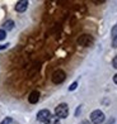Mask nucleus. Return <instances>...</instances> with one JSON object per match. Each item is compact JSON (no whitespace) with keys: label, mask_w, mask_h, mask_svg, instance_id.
<instances>
[{"label":"nucleus","mask_w":117,"mask_h":124,"mask_svg":"<svg viewBox=\"0 0 117 124\" xmlns=\"http://www.w3.org/2000/svg\"><path fill=\"white\" fill-rule=\"evenodd\" d=\"M5 37H7V33H5L4 29H0V41H4Z\"/></svg>","instance_id":"obj_11"},{"label":"nucleus","mask_w":117,"mask_h":124,"mask_svg":"<svg viewBox=\"0 0 117 124\" xmlns=\"http://www.w3.org/2000/svg\"><path fill=\"white\" fill-rule=\"evenodd\" d=\"M80 124H90V123H89L88 120H83V122H81Z\"/></svg>","instance_id":"obj_18"},{"label":"nucleus","mask_w":117,"mask_h":124,"mask_svg":"<svg viewBox=\"0 0 117 124\" xmlns=\"http://www.w3.org/2000/svg\"><path fill=\"white\" fill-rule=\"evenodd\" d=\"M78 44L81 47H90L93 42H94V39L92 36H89V34H81L79 38H78Z\"/></svg>","instance_id":"obj_3"},{"label":"nucleus","mask_w":117,"mask_h":124,"mask_svg":"<svg viewBox=\"0 0 117 124\" xmlns=\"http://www.w3.org/2000/svg\"><path fill=\"white\" fill-rule=\"evenodd\" d=\"M59 123H60V119L56 115H52V114L48 118V120L46 122V124H59Z\"/></svg>","instance_id":"obj_9"},{"label":"nucleus","mask_w":117,"mask_h":124,"mask_svg":"<svg viewBox=\"0 0 117 124\" xmlns=\"http://www.w3.org/2000/svg\"><path fill=\"white\" fill-rule=\"evenodd\" d=\"M8 46H9L8 43H7V44H1V46H0V49H5V48H7Z\"/></svg>","instance_id":"obj_16"},{"label":"nucleus","mask_w":117,"mask_h":124,"mask_svg":"<svg viewBox=\"0 0 117 124\" xmlns=\"http://www.w3.org/2000/svg\"><path fill=\"white\" fill-rule=\"evenodd\" d=\"M112 46H113V47H117V38H113V41H112Z\"/></svg>","instance_id":"obj_15"},{"label":"nucleus","mask_w":117,"mask_h":124,"mask_svg":"<svg viewBox=\"0 0 117 124\" xmlns=\"http://www.w3.org/2000/svg\"><path fill=\"white\" fill-rule=\"evenodd\" d=\"M55 115H56L59 119H65V118H68L69 115V106L68 104H60L56 106V109H55Z\"/></svg>","instance_id":"obj_1"},{"label":"nucleus","mask_w":117,"mask_h":124,"mask_svg":"<svg viewBox=\"0 0 117 124\" xmlns=\"http://www.w3.org/2000/svg\"><path fill=\"white\" fill-rule=\"evenodd\" d=\"M76 86H78V82H76V81H75V82H73V84L70 85V87H69V91H73V90H75V89H76Z\"/></svg>","instance_id":"obj_12"},{"label":"nucleus","mask_w":117,"mask_h":124,"mask_svg":"<svg viewBox=\"0 0 117 124\" xmlns=\"http://www.w3.org/2000/svg\"><path fill=\"white\" fill-rule=\"evenodd\" d=\"M3 25H4V31H12L14 28V22L13 20H7Z\"/></svg>","instance_id":"obj_8"},{"label":"nucleus","mask_w":117,"mask_h":124,"mask_svg":"<svg viewBox=\"0 0 117 124\" xmlns=\"http://www.w3.org/2000/svg\"><path fill=\"white\" fill-rule=\"evenodd\" d=\"M66 78V74L63 70H56L51 76V80L54 84H63Z\"/></svg>","instance_id":"obj_4"},{"label":"nucleus","mask_w":117,"mask_h":124,"mask_svg":"<svg viewBox=\"0 0 117 124\" xmlns=\"http://www.w3.org/2000/svg\"><path fill=\"white\" fill-rule=\"evenodd\" d=\"M50 116H51V113H50V110H47V109H42V110H40L37 113V120L41 122V123H46Z\"/></svg>","instance_id":"obj_5"},{"label":"nucleus","mask_w":117,"mask_h":124,"mask_svg":"<svg viewBox=\"0 0 117 124\" xmlns=\"http://www.w3.org/2000/svg\"><path fill=\"white\" fill-rule=\"evenodd\" d=\"M38 100H40V93L38 91H32L31 94H29V96H28V101L31 104H36V103H38Z\"/></svg>","instance_id":"obj_7"},{"label":"nucleus","mask_w":117,"mask_h":124,"mask_svg":"<svg viewBox=\"0 0 117 124\" xmlns=\"http://www.w3.org/2000/svg\"><path fill=\"white\" fill-rule=\"evenodd\" d=\"M112 37L113 38H117V25H115L112 28Z\"/></svg>","instance_id":"obj_13"},{"label":"nucleus","mask_w":117,"mask_h":124,"mask_svg":"<svg viewBox=\"0 0 117 124\" xmlns=\"http://www.w3.org/2000/svg\"><path fill=\"white\" fill-rule=\"evenodd\" d=\"M27 8H28V1H27V0H20V1H18V3H17V5H15V10L18 13L26 12Z\"/></svg>","instance_id":"obj_6"},{"label":"nucleus","mask_w":117,"mask_h":124,"mask_svg":"<svg viewBox=\"0 0 117 124\" xmlns=\"http://www.w3.org/2000/svg\"><path fill=\"white\" fill-rule=\"evenodd\" d=\"M104 114L101 110H94L90 113V122L93 124H102L104 122Z\"/></svg>","instance_id":"obj_2"},{"label":"nucleus","mask_w":117,"mask_h":124,"mask_svg":"<svg viewBox=\"0 0 117 124\" xmlns=\"http://www.w3.org/2000/svg\"><path fill=\"white\" fill-rule=\"evenodd\" d=\"M113 82H115V84H117V74L113 76Z\"/></svg>","instance_id":"obj_17"},{"label":"nucleus","mask_w":117,"mask_h":124,"mask_svg":"<svg viewBox=\"0 0 117 124\" xmlns=\"http://www.w3.org/2000/svg\"><path fill=\"white\" fill-rule=\"evenodd\" d=\"M112 66L115 67V69H117V56H116V57L112 60Z\"/></svg>","instance_id":"obj_14"},{"label":"nucleus","mask_w":117,"mask_h":124,"mask_svg":"<svg viewBox=\"0 0 117 124\" xmlns=\"http://www.w3.org/2000/svg\"><path fill=\"white\" fill-rule=\"evenodd\" d=\"M12 123H13V119H12L10 116H7V118H5V119H4L1 123H0V124H12Z\"/></svg>","instance_id":"obj_10"}]
</instances>
